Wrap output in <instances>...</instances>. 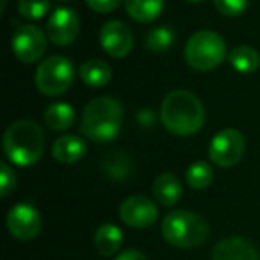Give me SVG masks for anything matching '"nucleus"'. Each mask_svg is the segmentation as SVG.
Returning a JSON list of instances; mask_svg holds the SVG:
<instances>
[{
  "label": "nucleus",
  "mask_w": 260,
  "mask_h": 260,
  "mask_svg": "<svg viewBox=\"0 0 260 260\" xmlns=\"http://www.w3.org/2000/svg\"><path fill=\"white\" fill-rule=\"evenodd\" d=\"M123 242V234L116 224L105 223L94 234V248L102 256H112Z\"/></svg>",
  "instance_id": "a211bd4d"
},
{
  "label": "nucleus",
  "mask_w": 260,
  "mask_h": 260,
  "mask_svg": "<svg viewBox=\"0 0 260 260\" xmlns=\"http://www.w3.org/2000/svg\"><path fill=\"white\" fill-rule=\"evenodd\" d=\"M6 9V0H2V4H0V11H4Z\"/></svg>",
  "instance_id": "7c9ffc66"
},
{
  "label": "nucleus",
  "mask_w": 260,
  "mask_h": 260,
  "mask_svg": "<svg viewBox=\"0 0 260 260\" xmlns=\"http://www.w3.org/2000/svg\"><path fill=\"white\" fill-rule=\"evenodd\" d=\"M152 192H153V198L157 200V203H160V205H164V207H171L180 200L182 184L175 175L162 173L153 182Z\"/></svg>",
  "instance_id": "2eb2a0df"
},
{
  "label": "nucleus",
  "mask_w": 260,
  "mask_h": 260,
  "mask_svg": "<svg viewBox=\"0 0 260 260\" xmlns=\"http://www.w3.org/2000/svg\"><path fill=\"white\" fill-rule=\"evenodd\" d=\"M100 45L104 52L111 57L123 59L128 55L134 45V38L130 29L119 20H111L100 30Z\"/></svg>",
  "instance_id": "f8f14e48"
},
{
  "label": "nucleus",
  "mask_w": 260,
  "mask_h": 260,
  "mask_svg": "<svg viewBox=\"0 0 260 260\" xmlns=\"http://www.w3.org/2000/svg\"><path fill=\"white\" fill-rule=\"evenodd\" d=\"M249 0H214L216 9L224 16H239L246 11Z\"/></svg>",
  "instance_id": "393cba45"
},
{
  "label": "nucleus",
  "mask_w": 260,
  "mask_h": 260,
  "mask_svg": "<svg viewBox=\"0 0 260 260\" xmlns=\"http://www.w3.org/2000/svg\"><path fill=\"white\" fill-rule=\"evenodd\" d=\"M214 178L212 168L205 160H198V162H192L191 166L185 171V182L191 189H205L210 185Z\"/></svg>",
  "instance_id": "4be33fe9"
},
{
  "label": "nucleus",
  "mask_w": 260,
  "mask_h": 260,
  "mask_svg": "<svg viewBox=\"0 0 260 260\" xmlns=\"http://www.w3.org/2000/svg\"><path fill=\"white\" fill-rule=\"evenodd\" d=\"M87 152V146L84 143V139H80L79 136H61L59 139H55L52 145V157L55 160L62 164H73L77 160H80Z\"/></svg>",
  "instance_id": "4468645a"
},
{
  "label": "nucleus",
  "mask_w": 260,
  "mask_h": 260,
  "mask_svg": "<svg viewBox=\"0 0 260 260\" xmlns=\"http://www.w3.org/2000/svg\"><path fill=\"white\" fill-rule=\"evenodd\" d=\"M80 79L89 87H104L112 77L111 66L102 59H89L80 66Z\"/></svg>",
  "instance_id": "6ab92c4d"
},
{
  "label": "nucleus",
  "mask_w": 260,
  "mask_h": 260,
  "mask_svg": "<svg viewBox=\"0 0 260 260\" xmlns=\"http://www.w3.org/2000/svg\"><path fill=\"white\" fill-rule=\"evenodd\" d=\"M104 173L112 180H123L128 177L130 173V160L126 159V155L123 152H111L107 153V157L102 162Z\"/></svg>",
  "instance_id": "412c9836"
},
{
  "label": "nucleus",
  "mask_w": 260,
  "mask_h": 260,
  "mask_svg": "<svg viewBox=\"0 0 260 260\" xmlns=\"http://www.w3.org/2000/svg\"><path fill=\"white\" fill-rule=\"evenodd\" d=\"M138 121L141 123L143 126H152L153 123V112L150 109H143V111L138 112Z\"/></svg>",
  "instance_id": "c85d7f7f"
},
{
  "label": "nucleus",
  "mask_w": 260,
  "mask_h": 260,
  "mask_svg": "<svg viewBox=\"0 0 260 260\" xmlns=\"http://www.w3.org/2000/svg\"><path fill=\"white\" fill-rule=\"evenodd\" d=\"M160 121L175 136H192L205 123V109L194 93L185 89L171 91L160 105Z\"/></svg>",
  "instance_id": "f257e3e1"
},
{
  "label": "nucleus",
  "mask_w": 260,
  "mask_h": 260,
  "mask_svg": "<svg viewBox=\"0 0 260 260\" xmlns=\"http://www.w3.org/2000/svg\"><path fill=\"white\" fill-rule=\"evenodd\" d=\"M175 43V32L168 27H157V29L150 30L146 36V48L153 54H162L166 52L171 45Z\"/></svg>",
  "instance_id": "5701e85b"
},
{
  "label": "nucleus",
  "mask_w": 260,
  "mask_h": 260,
  "mask_svg": "<svg viewBox=\"0 0 260 260\" xmlns=\"http://www.w3.org/2000/svg\"><path fill=\"white\" fill-rule=\"evenodd\" d=\"M4 153L16 166H32L41 159L45 150V136L41 126L30 119H18L4 132Z\"/></svg>",
  "instance_id": "7ed1b4c3"
},
{
  "label": "nucleus",
  "mask_w": 260,
  "mask_h": 260,
  "mask_svg": "<svg viewBox=\"0 0 260 260\" xmlns=\"http://www.w3.org/2000/svg\"><path fill=\"white\" fill-rule=\"evenodd\" d=\"M116 260H148V256L143 255L141 251H136V249H126V251L119 253Z\"/></svg>",
  "instance_id": "cd10ccee"
},
{
  "label": "nucleus",
  "mask_w": 260,
  "mask_h": 260,
  "mask_svg": "<svg viewBox=\"0 0 260 260\" xmlns=\"http://www.w3.org/2000/svg\"><path fill=\"white\" fill-rule=\"evenodd\" d=\"M125 9L132 20L148 23L160 16L164 0H125Z\"/></svg>",
  "instance_id": "dca6fc26"
},
{
  "label": "nucleus",
  "mask_w": 260,
  "mask_h": 260,
  "mask_svg": "<svg viewBox=\"0 0 260 260\" xmlns=\"http://www.w3.org/2000/svg\"><path fill=\"white\" fill-rule=\"evenodd\" d=\"M185 2H191V4H200V2H203V0H185Z\"/></svg>",
  "instance_id": "c756f323"
},
{
  "label": "nucleus",
  "mask_w": 260,
  "mask_h": 260,
  "mask_svg": "<svg viewBox=\"0 0 260 260\" xmlns=\"http://www.w3.org/2000/svg\"><path fill=\"white\" fill-rule=\"evenodd\" d=\"M80 22L75 11L70 8H57L47 23V36L57 47H68L77 40Z\"/></svg>",
  "instance_id": "9b49d317"
},
{
  "label": "nucleus",
  "mask_w": 260,
  "mask_h": 260,
  "mask_svg": "<svg viewBox=\"0 0 260 260\" xmlns=\"http://www.w3.org/2000/svg\"><path fill=\"white\" fill-rule=\"evenodd\" d=\"M43 121L45 126H48L50 130H57V132L68 130L73 125V121H75V109L70 104H66V102L52 104L45 111Z\"/></svg>",
  "instance_id": "f3484780"
},
{
  "label": "nucleus",
  "mask_w": 260,
  "mask_h": 260,
  "mask_svg": "<svg viewBox=\"0 0 260 260\" xmlns=\"http://www.w3.org/2000/svg\"><path fill=\"white\" fill-rule=\"evenodd\" d=\"M75 68L64 55L47 57L36 70V87L45 96H59L72 87Z\"/></svg>",
  "instance_id": "423d86ee"
},
{
  "label": "nucleus",
  "mask_w": 260,
  "mask_h": 260,
  "mask_svg": "<svg viewBox=\"0 0 260 260\" xmlns=\"http://www.w3.org/2000/svg\"><path fill=\"white\" fill-rule=\"evenodd\" d=\"M50 9L48 0H20L18 2V13L20 16L27 20H40Z\"/></svg>",
  "instance_id": "b1692460"
},
{
  "label": "nucleus",
  "mask_w": 260,
  "mask_h": 260,
  "mask_svg": "<svg viewBox=\"0 0 260 260\" xmlns=\"http://www.w3.org/2000/svg\"><path fill=\"white\" fill-rule=\"evenodd\" d=\"M210 260H260L256 248L242 237L223 239L212 249Z\"/></svg>",
  "instance_id": "ddd939ff"
},
{
  "label": "nucleus",
  "mask_w": 260,
  "mask_h": 260,
  "mask_svg": "<svg viewBox=\"0 0 260 260\" xmlns=\"http://www.w3.org/2000/svg\"><path fill=\"white\" fill-rule=\"evenodd\" d=\"M244 136L237 128H223L209 145V157L216 166L232 168L244 155Z\"/></svg>",
  "instance_id": "0eeeda50"
},
{
  "label": "nucleus",
  "mask_w": 260,
  "mask_h": 260,
  "mask_svg": "<svg viewBox=\"0 0 260 260\" xmlns=\"http://www.w3.org/2000/svg\"><path fill=\"white\" fill-rule=\"evenodd\" d=\"M41 216L29 203H18L8 214V230L18 241H32L41 232Z\"/></svg>",
  "instance_id": "1a4fd4ad"
},
{
  "label": "nucleus",
  "mask_w": 260,
  "mask_h": 260,
  "mask_svg": "<svg viewBox=\"0 0 260 260\" xmlns=\"http://www.w3.org/2000/svg\"><path fill=\"white\" fill-rule=\"evenodd\" d=\"M119 217L130 228H148L159 217L157 205L146 196H130L119 205Z\"/></svg>",
  "instance_id": "9d476101"
},
{
  "label": "nucleus",
  "mask_w": 260,
  "mask_h": 260,
  "mask_svg": "<svg viewBox=\"0 0 260 260\" xmlns=\"http://www.w3.org/2000/svg\"><path fill=\"white\" fill-rule=\"evenodd\" d=\"M160 232L175 248H196L209 237V223L191 210H171L162 219Z\"/></svg>",
  "instance_id": "20e7f679"
},
{
  "label": "nucleus",
  "mask_w": 260,
  "mask_h": 260,
  "mask_svg": "<svg viewBox=\"0 0 260 260\" xmlns=\"http://www.w3.org/2000/svg\"><path fill=\"white\" fill-rule=\"evenodd\" d=\"M13 54L25 64L40 61L47 50V38L36 25H20L11 38Z\"/></svg>",
  "instance_id": "6e6552de"
},
{
  "label": "nucleus",
  "mask_w": 260,
  "mask_h": 260,
  "mask_svg": "<svg viewBox=\"0 0 260 260\" xmlns=\"http://www.w3.org/2000/svg\"><path fill=\"white\" fill-rule=\"evenodd\" d=\"M16 185V177H15V171L11 170L8 162H2L0 164V196L6 198L9 196V192L15 189Z\"/></svg>",
  "instance_id": "a878e982"
},
{
  "label": "nucleus",
  "mask_w": 260,
  "mask_h": 260,
  "mask_svg": "<svg viewBox=\"0 0 260 260\" xmlns=\"http://www.w3.org/2000/svg\"><path fill=\"white\" fill-rule=\"evenodd\" d=\"M184 57L185 62L196 72H210L224 61L226 45L214 30H198L185 43Z\"/></svg>",
  "instance_id": "39448f33"
},
{
  "label": "nucleus",
  "mask_w": 260,
  "mask_h": 260,
  "mask_svg": "<svg viewBox=\"0 0 260 260\" xmlns=\"http://www.w3.org/2000/svg\"><path fill=\"white\" fill-rule=\"evenodd\" d=\"M228 61L237 73H253L260 66V55L255 48L248 45H239L230 50Z\"/></svg>",
  "instance_id": "aec40b11"
},
{
  "label": "nucleus",
  "mask_w": 260,
  "mask_h": 260,
  "mask_svg": "<svg viewBox=\"0 0 260 260\" xmlns=\"http://www.w3.org/2000/svg\"><path fill=\"white\" fill-rule=\"evenodd\" d=\"M121 125V104L112 96H98L84 107L80 132L94 143H109L119 134Z\"/></svg>",
  "instance_id": "f03ea898"
},
{
  "label": "nucleus",
  "mask_w": 260,
  "mask_h": 260,
  "mask_svg": "<svg viewBox=\"0 0 260 260\" xmlns=\"http://www.w3.org/2000/svg\"><path fill=\"white\" fill-rule=\"evenodd\" d=\"M86 4L93 9L94 13H109L112 9H116L121 0H86Z\"/></svg>",
  "instance_id": "bb28decb"
}]
</instances>
